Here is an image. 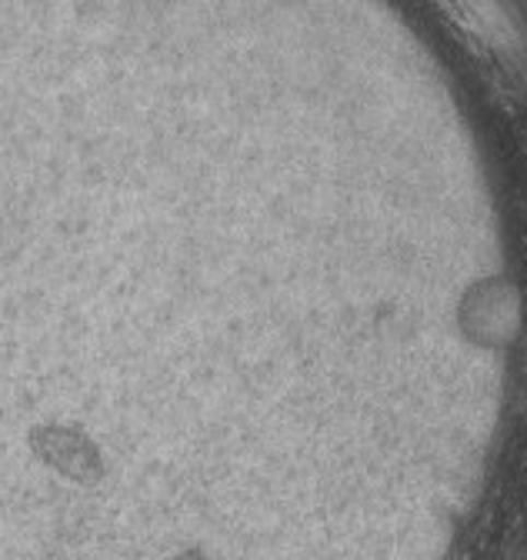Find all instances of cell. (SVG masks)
<instances>
[{
    "label": "cell",
    "instance_id": "cell-1",
    "mask_svg": "<svg viewBox=\"0 0 527 560\" xmlns=\"http://www.w3.org/2000/svg\"><path fill=\"white\" fill-rule=\"evenodd\" d=\"M34 451L47 467L60 470L63 477H71V480H81V483H91V480H97L104 474L101 451L78 428L47 424V428L34 431Z\"/></svg>",
    "mask_w": 527,
    "mask_h": 560
}]
</instances>
